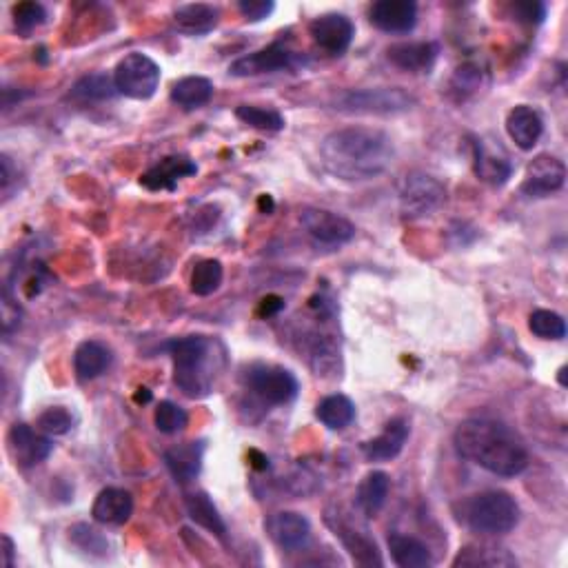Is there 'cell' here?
<instances>
[{"label":"cell","instance_id":"cell-36","mask_svg":"<svg viewBox=\"0 0 568 568\" xmlns=\"http://www.w3.org/2000/svg\"><path fill=\"white\" fill-rule=\"evenodd\" d=\"M187 411L180 409L178 404H174L171 400H162L156 413H154V424L160 433L165 435H176L187 426Z\"/></svg>","mask_w":568,"mask_h":568},{"label":"cell","instance_id":"cell-16","mask_svg":"<svg viewBox=\"0 0 568 568\" xmlns=\"http://www.w3.org/2000/svg\"><path fill=\"white\" fill-rule=\"evenodd\" d=\"M196 171V162L187 156H167L140 176V185L149 191H174L182 178L194 176Z\"/></svg>","mask_w":568,"mask_h":568},{"label":"cell","instance_id":"cell-40","mask_svg":"<svg viewBox=\"0 0 568 568\" xmlns=\"http://www.w3.org/2000/svg\"><path fill=\"white\" fill-rule=\"evenodd\" d=\"M78 526L83 529V533H78L76 526L69 533H71V540H74L80 546V549H83V551H105L107 549L105 537L100 535L98 531H94L87 524H78Z\"/></svg>","mask_w":568,"mask_h":568},{"label":"cell","instance_id":"cell-31","mask_svg":"<svg viewBox=\"0 0 568 568\" xmlns=\"http://www.w3.org/2000/svg\"><path fill=\"white\" fill-rule=\"evenodd\" d=\"M333 529H336V535H340L342 544L347 546V551L353 555V560L360 566H382L384 564L378 546H375V542H371L367 535L360 533L358 529L353 531L351 526H344V524H336Z\"/></svg>","mask_w":568,"mask_h":568},{"label":"cell","instance_id":"cell-45","mask_svg":"<svg viewBox=\"0 0 568 568\" xmlns=\"http://www.w3.org/2000/svg\"><path fill=\"white\" fill-rule=\"evenodd\" d=\"M151 398H154V395H151V391H149L147 387H140V389L136 391V395H134V400H136L138 404H149Z\"/></svg>","mask_w":568,"mask_h":568},{"label":"cell","instance_id":"cell-3","mask_svg":"<svg viewBox=\"0 0 568 568\" xmlns=\"http://www.w3.org/2000/svg\"><path fill=\"white\" fill-rule=\"evenodd\" d=\"M174 360V382L187 398H205L216 382V342L207 336L176 338L165 344Z\"/></svg>","mask_w":568,"mask_h":568},{"label":"cell","instance_id":"cell-38","mask_svg":"<svg viewBox=\"0 0 568 568\" xmlns=\"http://www.w3.org/2000/svg\"><path fill=\"white\" fill-rule=\"evenodd\" d=\"M482 69L480 65L475 63H464L458 69H455V74L451 78V89L455 94H460V98L464 100L466 96L475 94L482 87Z\"/></svg>","mask_w":568,"mask_h":568},{"label":"cell","instance_id":"cell-33","mask_svg":"<svg viewBox=\"0 0 568 568\" xmlns=\"http://www.w3.org/2000/svg\"><path fill=\"white\" fill-rule=\"evenodd\" d=\"M222 278H225V269H222L220 260H200L194 271H191V293L200 298H207L220 289Z\"/></svg>","mask_w":568,"mask_h":568},{"label":"cell","instance_id":"cell-41","mask_svg":"<svg viewBox=\"0 0 568 568\" xmlns=\"http://www.w3.org/2000/svg\"><path fill=\"white\" fill-rule=\"evenodd\" d=\"M511 12L515 16L517 23L524 25H540L546 18V5L544 3H515L511 7Z\"/></svg>","mask_w":568,"mask_h":568},{"label":"cell","instance_id":"cell-13","mask_svg":"<svg viewBox=\"0 0 568 568\" xmlns=\"http://www.w3.org/2000/svg\"><path fill=\"white\" fill-rule=\"evenodd\" d=\"M369 20L384 34H409L418 25V5L413 0H378L369 9Z\"/></svg>","mask_w":568,"mask_h":568},{"label":"cell","instance_id":"cell-44","mask_svg":"<svg viewBox=\"0 0 568 568\" xmlns=\"http://www.w3.org/2000/svg\"><path fill=\"white\" fill-rule=\"evenodd\" d=\"M3 555H5V568L14 566V542L9 535H3Z\"/></svg>","mask_w":568,"mask_h":568},{"label":"cell","instance_id":"cell-4","mask_svg":"<svg viewBox=\"0 0 568 568\" xmlns=\"http://www.w3.org/2000/svg\"><path fill=\"white\" fill-rule=\"evenodd\" d=\"M455 520L478 535H506L520 522V506L506 491H482L455 504Z\"/></svg>","mask_w":568,"mask_h":568},{"label":"cell","instance_id":"cell-29","mask_svg":"<svg viewBox=\"0 0 568 568\" xmlns=\"http://www.w3.org/2000/svg\"><path fill=\"white\" fill-rule=\"evenodd\" d=\"M316 418L331 431H342L355 420V404L342 393L322 398L316 407Z\"/></svg>","mask_w":568,"mask_h":568},{"label":"cell","instance_id":"cell-17","mask_svg":"<svg viewBox=\"0 0 568 568\" xmlns=\"http://www.w3.org/2000/svg\"><path fill=\"white\" fill-rule=\"evenodd\" d=\"M440 47L431 40H420V43H398L387 49V58L393 67H398L407 74H429L438 60Z\"/></svg>","mask_w":568,"mask_h":568},{"label":"cell","instance_id":"cell-35","mask_svg":"<svg viewBox=\"0 0 568 568\" xmlns=\"http://www.w3.org/2000/svg\"><path fill=\"white\" fill-rule=\"evenodd\" d=\"M529 329L542 340H562L566 338V322L560 313L549 309H537L529 318Z\"/></svg>","mask_w":568,"mask_h":568},{"label":"cell","instance_id":"cell-9","mask_svg":"<svg viewBox=\"0 0 568 568\" xmlns=\"http://www.w3.org/2000/svg\"><path fill=\"white\" fill-rule=\"evenodd\" d=\"M304 65V58L289 49L282 40H276L267 47L251 52L238 60H233L229 67V74L236 78H249L260 74H273V71H291Z\"/></svg>","mask_w":568,"mask_h":568},{"label":"cell","instance_id":"cell-5","mask_svg":"<svg viewBox=\"0 0 568 568\" xmlns=\"http://www.w3.org/2000/svg\"><path fill=\"white\" fill-rule=\"evenodd\" d=\"M338 109L347 114H373V116H395L413 109L415 98L400 87H378V89H351L338 98Z\"/></svg>","mask_w":568,"mask_h":568},{"label":"cell","instance_id":"cell-30","mask_svg":"<svg viewBox=\"0 0 568 568\" xmlns=\"http://www.w3.org/2000/svg\"><path fill=\"white\" fill-rule=\"evenodd\" d=\"M453 566H486V568H500V566H517V560L504 549H497V546L489 544H471L460 549L458 557L453 560Z\"/></svg>","mask_w":568,"mask_h":568},{"label":"cell","instance_id":"cell-34","mask_svg":"<svg viewBox=\"0 0 568 568\" xmlns=\"http://www.w3.org/2000/svg\"><path fill=\"white\" fill-rule=\"evenodd\" d=\"M236 118L258 131H267V134H278L284 129V118L280 111L269 107H256V105H240L236 109Z\"/></svg>","mask_w":568,"mask_h":568},{"label":"cell","instance_id":"cell-21","mask_svg":"<svg viewBox=\"0 0 568 568\" xmlns=\"http://www.w3.org/2000/svg\"><path fill=\"white\" fill-rule=\"evenodd\" d=\"M473 171L482 182H486V185L502 187L509 182L513 174V167L504 156L495 154L491 147H486V142L475 140L473 142Z\"/></svg>","mask_w":568,"mask_h":568},{"label":"cell","instance_id":"cell-26","mask_svg":"<svg viewBox=\"0 0 568 568\" xmlns=\"http://www.w3.org/2000/svg\"><path fill=\"white\" fill-rule=\"evenodd\" d=\"M389 489H391V478L384 471H371L364 475L358 484V493H355V500H358V506L364 517H375L384 509Z\"/></svg>","mask_w":568,"mask_h":568},{"label":"cell","instance_id":"cell-12","mask_svg":"<svg viewBox=\"0 0 568 568\" xmlns=\"http://www.w3.org/2000/svg\"><path fill=\"white\" fill-rule=\"evenodd\" d=\"M309 36L313 38V43L322 49V52H327L331 56H342L353 43L355 27L351 23V18L344 14H336V12L322 14L311 20Z\"/></svg>","mask_w":568,"mask_h":568},{"label":"cell","instance_id":"cell-6","mask_svg":"<svg viewBox=\"0 0 568 568\" xmlns=\"http://www.w3.org/2000/svg\"><path fill=\"white\" fill-rule=\"evenodd\" d=\"M114 83L118 94L131 100H149L160 85V67L147 54H127L114 71Z\"/></svg>","mask_w":568,"mask_h":568},{"label":"cell","instance_id":"cell-42","mask_svg":"<svg viewBox=\"0 0 568 568\" xmlns=\"http://www.w3.org/2000/svg\"><path fill=\"white\" fill-rule=\"evenodd\" d=\"M238 9L242 16L251 20V23H258V20H265L267 16H271L276 5H273L271 0H240Z\"/></svg>","mask_w":568,"mask_h":568},{"label":"cell","instance_id":"cell-23","mask_svg":"<svg viewBox=\"0 0 568 568\" xmlns=\"http://www.w3.org/2000/svg\"><path fill=\"white\" fill-rule=\"evenodd\" d=\"M205 460V444L202 442H187L174 446L165 453V464L171 475L182 484L196 480Z\"/></svg>","mask_w":568,"mask_h":568},{"label":"cell","instance_id":"cell-18","mask_svg":"<svg viewBox=\"0 0 568 568\" xmlns=\"http://www.w3.org/2000/svg\"><path fill=\"white\" fill-rule=\"evenodd\" d=\"M411 426L404 418H393L384 431L369 442L362 444V453L369 462H391L402 453L404 444L409 440Z\"/></svg>","mask_w":568,"mask_h":568},{"label":"cell","instance_id":"cell-2","mask_svg":"<svg viewBox=\"0 0 568 568\" xmlns=\"http://www.w3.org/2000/svg\"><path fill=\"white\" fill-rule=\"evenodd\" d=\"M464 460L500 478H515L529 466V451L504 422L491 418L464 420L453 435Z\"/></svg>","mask_w":568,"mask_h":568},{"label":"cell","instance_id":"cell-19","mask_svg":"<svg viewBox=\"0 0 568 568\" xmlns=\"http://www.w3.org/2000/svg\"><path fill=\"white\" fill-rule=\"evenodd\" d=\"M131 513H134V497L129 491L118 489V486H107V489L100 491L91 506V515L100 524H111L120 526L125 524Z\"/></svg>","mask_w":568,"mask_h":568},{"label":"cell","instance_id":"cell-43","mask_svg":"<svg viewBox=\"0 0 568 568\" xmlns=\"http://www.w3.org/2000/svg\"><path fill=\"white\" fill-rule=\"evenodd\" d=\"M282 309H284V300L280 296H267V298L260 300L258 316L260 318H273V316H278Z\"/></svg>","mask_w":568,"mask_h":568},{"label":"cell","instance_id":"cell-39","mask_svg":"<svg viewBox=\"0 0 568 568\" xmlns=\"http://www.w3.org/2000/svg\"><path fill=\"white\" fill-rule=\"evenodd\" d=\"M36 426L45 435H65L74 426V418H71V413L65 407H52L38 415Z\"/></svg>","mask_w":568,"mask_h":568},{"label":"cell","instance_id":"cell-32","mask_svg":"<svg viewBox=\"0 0 568 568\" xmlns=\"http://www.w3.org/2000/svg\"><path fill=\"white\" fill-rule=\"evenodd\" d=\"M118 94L116 83H114V76H107V74H89L83 76L71 89V96L83 100V103H96V100H109Z\"/></svg>","mask_w":568,"mask_h":568},{"label":"cell","instance_id":"cell-14","mask_svg":"<svg viewBox=\"0 0 568 568\" xmlns=\"http://www.w3.org/2000/svg\"><path fill=\"white\" fill-rule=\"evenodd\" d=\"M267 533L282 551H302L311 542V524L296 511L273 513L267 520Z\"/></svg>","mask_w":568,"mask_h":568},{"label":"cell","instance_id":"cell-15","mask_svg":"<svg viewBox=\"0 0 568 568\" xmlns=\"http://www.w3.org/2000/svg\"><path fill=\"white\" fill-rule=\"evenodd\" d=\"M7 444L16 464L25 466V469L45 462L49 453L54 451L52 440L43 433H36L29 424H14L12 429H9Z\"/></svg>","mask_w":568,"mask_h":568},{"label":"cell","instance_id":"cell-27","mask_svg":"<svg viewBox=\"0 0 568 568\" xmlns=\"http://www.w3.org/2000/svg\"><path fill=\"white\" fill-rule=\"evenodd\" d=\"M171 103L185 111L205 107L213 98V83L205 76H185L174 83L169 91Z\"/></svg>","mask_w":568,"mask_h":568},{"label":"cell","instance_id":"cell-24","mask_svg":"<svg viewBox=\"0 0 568 568\" xmlns=\"http://www.w3.org/2000/svg\"><path fill=\"white\" fill-rule=\"evenodd\" d=\"M174 23L189 36H202L209 34L220 23V9L209 3H189L180 5L174 12Z\"/></svg>","mask_w":568,"mask_h":568},{"label":"cell","instance_id":"cell-37","mask_svg":"<svg viewBox=\"0 0 568 568\" xmlns=\"http://www.w3.org/2000/svg\"><path fill=\"white\" fill-rule=\"evenodd\" d=\"M14 27L18 34H32L36 27H40L47 20V9L40 3H18L12 9Z\"/></svg>","mask_w":568,"mask_h":568},{"label":"cell","instance_id":"cell-28","mask_svg":"<svg viewBox=\"0 0 568 568\" xmlns=\"http://www.w3.org/2000/svg\"><path fill=\"white\" fill-rule=\"evenodd\" d=\"M185 504H187V513H189L191 520L200 524L202 529H207L209 533L218 535L220 540H225L227 524H225V520H222V515L218 513L216 504L211 502V497L205 491L189 493L185 497Z\"/></svg>","mask_w":568,"mask_h":568},{"label":"cell","instance_id":"cell-11","mask_svg":"<svg viewBox=\"0 0 568 568\" xmlns=\"http://www.w3.org/2000/svg\"><path fill=\"white\" fill-rule=\"evenodd\" d=\"M566 182V167L560 158L540 154L526 167L520 191L526 198H549L557 194Z\"/></svg>","mask_w":568,"mask_h":568},{"label":"cell","instance_id":"cell-7","mask_svg":"<svg viewBox=\"0 0 568 568\" xmlns=\"http://www.w3.org/2000/svg\"><path fill=\"white\" fill-rule=\"evenodd\" d=\"M446 202V189L438 178L422 171L407 174L400 185V209L404 218H424L438 211Z\"/></svg>","mask_w":568,"mask_h":568},{"label":"cell","instance_id":"cell-8","mask_svg":"<svg viewBox=\"0 0 568 568\" xmlns=\"http://www.w3.org/2000/svg\"><path fill=\"white\" fill-rule=\"evenodd\" d=\"M247 387L271 407L293 402L300 391L296 375L278 364H253L247 371Z\"/></svg>","mask_w":568,"mask_h":568},{"label":"cell","instance_id":"cell-10","mask_svg":"<svg viewBox=\"0 0 568 568\" xmlns=\"http://www.w3.org/2000/svg\"><path fill=\"white\" fill-rule=\"evenodd\" d=\"M300 225L318 245L324 247H342L355 238L353 222L329 209L304 207L300 211Z\"/></svg>","mask_w":568,"mask_h":568},{"label":"cell","instance_id":"cell-25","mask_svg":"<svg viewBox=\"0 0 568 568\" xmlns=\"http://www.w3.org/2000/svg\"><path fill=\"white\" fill-rule=\"evenodd\" d=\"M389 551L391 560L400 568H429L433 566V557L429 546L420 542L418 537L391 533L389 535Z\"/></svg>","mask_w":568,"mask_h":568},{"label":"cell","instance_id":"cell-1","mask_svg":"<svg viewBox=\"0 0 568 568\" xmlns=\"http://www.w3.org/2000/svg\"><path fill=\"white\" fill-rule=\"evenodd\" d=\"M322 165L331 176L362 182L382 176L391 167L395 147L387 131L375 127H342L320 145Z\"/></svg>","mask_w":568,"mask_h":568},{"label":"cell","instance_id":"cell-20","mask_svg":"<svg viewBox=\"0 0 568 568\" xmlns=\"http://www.w3.org/2000/svg\"><path fill=\"white\" fill-rule=\"evenodd\" d=\"M506 131L511 140L522 151H531L544 134V120L537 114V109L529 105H517L506 116Z\"/></svg>","mask_w":568,"mask_h":568},{"label":"cell","instance_id":"cell-22","mask_svg":"<svg viewBox=\"0 0 568 568\" xmlns=\"http://www.w3.org/2000/svg\"><path fill=\"white\" fill-rule=\"evenodd\" d=\"M111 360H114V355H111V349L103 342L87 340L83 344H78V349L74 353L76 378L80 382L96 380L98 375H103L111 367Z\"/></svg>","mask_w":568,"mask_h":568}]
</instances>
